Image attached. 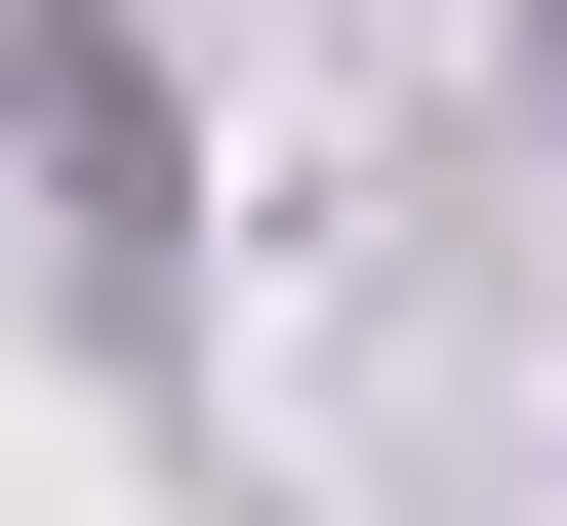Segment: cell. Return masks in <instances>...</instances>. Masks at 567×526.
<instances>
[{"mask_svg": "<svg viewBox=\"0 0 567 526\" xmlns=\"http://www.w3.org/2000/svg\"><path fill=\"white\" fill-rule=\"evenodd\" d=\"M527 41H567V0H527Z\"/></svg>", "mask_w": 567, "mask_h": 526, "instance_id": "7a4b0ae2", "label": "cell"}, {"mask_svg": "<svg viewBox=\"0 0 567 526\" xmlns=\"http://www.w3.org/2000/svg\"><path fill=\"white\" fill-rule=\"evenodd\" d=\"M0 163L82 203V244H163V203H203V122H163V82H122L82 0H0Z\"/></svg>", "mask_w": 567, "mask_h": 526, "instance_id": "6da1fadb", "label": "cell"}]
</instances>
